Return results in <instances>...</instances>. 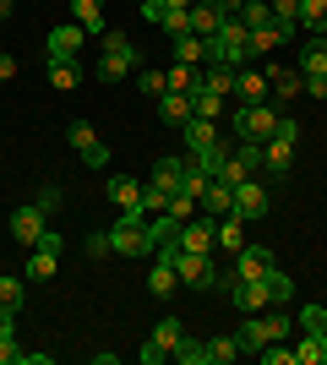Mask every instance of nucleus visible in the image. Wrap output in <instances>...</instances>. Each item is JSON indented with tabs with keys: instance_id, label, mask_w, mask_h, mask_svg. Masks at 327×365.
I'll use <instances>...</instances> for the list:
<instances>
[{
	"instance_id": "nucleus-1",
	"label": "nucleus",
	"mask_w": 327,
	"mask_h": 365,
	"mask_svg": "<svg viewBox=\"0 0 327 365\" xmlns=\"http://www.w3.org/2000/svg\"><path fill=\"white\" fill-rule=\"evenodd\" d=\"M246 61H251V28L240 22V16H224L218 33L207 38V66H229V71H240Z\"/></svg>"
},
{
	"instance_id": "nucleus-2",
	"label": "nucleus",
	"mask_w": 327,
	"mask_h": 365,
	"mask_svg": "<svg viewBox=\"0 0 327 365\" xmlns=\"http://www.w3.org/2000/svg\"><path fill=\"white\" fill-rule=\"evenodd\" d=\"M131 71H142L137 44H131L125 33H104V55H98L93 76H98V82H120V76H131Z\"/></svg>"
},
{
	"instance_id": "nucleus-3",
	"label": "nucleus",
	"mask_w": 327,
	"mask_h": 365,
	"mask_svg": "<svg viewBox=\"0 0 327 365\" xmlns=\"http://www.w3.org/2000/svg\"><path fill=\"white\" fill-rule=\"evenodd\" d=\"M279 115L284 109H273V104H240L234 109V137L240 142H267L279 131Z\"/></svg>"
},
{
	"instance_id": "nucleus-4",
	"label": "nucleus",
	"mask_w": 327,
	"mask_h": 365,
	"mask_svg": "<svg viewBox=\"0 0 327 365\" xmlns=\"http://www.w3.org/2000/svg\"><path fill=\"white\" fill-rule=\"evenodd\" d=\"M61 251H66L61 235H44V240L33 245V257H28V267H22V278H28V284H49V278H55V267H61Z\"/></svg>"
},
{
	"instance_id": "nucleus-5",
	"label": "nucleus",
	"mask_w": 327,
	"mask_h": 365,
	"mask_svg": "<svg viewBox=\"0 0 327 365\" xmlns=\"http://www.w3.org/2000/svg\"><path fill=\"white\" fill-rule=\"evenodd\" d=\"M229 300L240 305L246 317L267 311V305H273V284H267V273H262V278H234V284H229Z\"/></svg>"
},
{
	"instance_id": "nucleus-6",
	"label": "nucleus",
	"mask_w": 327,
	"mask_h": 365,
	"mask_svg": "<svg viewBox=\"0 0 327 365\" xmlns=\"http://www.w3.org/2000/svg\"><path fill=\"white\" fill-rule=\"evenodd\" d=\"M66 142L82 153V164H88V169H104L109 164V148L93 137V125H88V120H71V125H66Z\"/></svg>"
},
{
	"instance_id": "nucleus-7",
	"label": "nucleus",
	"mask_w": 327,
	"mask_h": 365,
	"mask_svg": "<svg viewBox=\"0 0 327 365\" xmlns=\"http://www.w3.org/2000/svg\"><path fill=\"white\" fill-rule=\"evenodd\" d=\"M82 44H88V33L77 22H66V28H55L44 38V61H82Z\"/></svg>"
},
{
	"instance_id": "nucleus-8",
	"label": "nucleus",
	"mask_w": 327,
	"mask_h": 365,
	"mask_svg": "<svg viewBox=\"0 0 327 365\" xmlns=\"http://www.w3.org/2000/svg\"><path fill=\"white\" fill-rule=\"evenodd\" d=\"M44 235H49V229H44V207H38V202H33V207H16V213H11V240H16V245H28V251H33Z\"/></svg>"
},
{
	"instance_id": "nucleus-9",
	"label": "nucleus",
	"mask_w": 327,
	"mask_h": 365,
	"mask_svg": "<svg viewBox=\"0 0 327 365\" xmlns=\"http://www.w3.org/2000/svg\"><path fill=\"white\" fill-rule=\"evenodd\" d=\"M267 207H273L267 185H256V180H240V185H234V218H262Z\"/></svg>"
},
{
	"instance_id": "nucleus-10",
	"label": "nucleus",
	"mask_w": 327,
	"mask_h": 365,
	"mask_svg": "<svg viewBox=\"0 0 327 365\" xmlns=\"http://www.w3.org/2000/svg\"><path fill=\"white\" fill-rule=\"evenodd\" d=\"M273 267V251L267 245H240L234 251V278H262Z\"/></svg>"
},
{
	"instance_id": "nucleus-11",
	"label": "nucleus",
	"mask_w": 327,
	"mask_h": 365,
	"mask_svg": "<svg viewBox=\"0 0 327 365\" xmlns=\"http://www.w3.org/2000/svg\"><path fill=\"white\" fill-rule=\"evenodd\" d=\"M71 16H77V28L88 38H104L109 22H104V0H71Z\"/></svg>"
},
{
	"instance_id": "nucleus-12",
	"label": "nucleus",
	"mask_w": 327,
	"mask_h": 365,
	"mask_svg": "<svg viewBox=\"0 0 327 365\" xmlns=\"http://www.w3.org/2000/svg\"><path fill=\"white\" fill-rule=\"evenodd\" d=\"M267 88H273V98H279L273 109H284L295 93H306V76H300V71H284V66H267Z\"/></svg>"
},
{
	"instance_id": "nucleus-13",
	"label": "nucleus",
	"mask_w": 327,
	"mask_h": 365,
	"mask_svg": "<svg viewBox=\"0 0 327 365\" xmlns=\"http://www.w3.org/2000/svg\"><path fill=\"white\" fill-rule=\"evenodd\" d=\"M197 213H207V218H229V213H234V191H229L224 180H207L202 202H197Z\"/></svg>"
},
{
	"instance_id": "nucleus-14",
	"label": "nucleus",
	"mask_w": 327,
	"mask_h": 365,
	"mask_svg": "<svg viewBox=\"0 0 327 365\" xmlns=\"http://www.w3.org/2000/svg\"><path fill=\"white\" fill-rule=\"evenodd\" d=\"M234 93H240L246 104H267V98H273V88H267V71H246V66H240V71H234Z\"/></svg>"
},
{
	"instance_id": "nucleus-15",
	"label": "nucleus",
	"mask_w": 327,
	"mask_h": 365,
	"mask_svg": "<svg viewBox=\"0 0 327 365\" xmlns=\"http://www.w3.org/2000/svg\"><path fill=\"white\" fill-rule=\"evenodd\" d=\"M180 251H213V218H186L180 224Z\"/></svg>"
},
{
	"instance_id": "nucleus-16",
	"label": "nucleus",
	"mask_w": 327,
	"mask_h": 365,
	"mask_svg": "<svg viewBox=\"0 0 327 365\" xmlns=\"http://www.w3.org/2000/svg\"><path fill=\"white\" fill-rule=\"evenodd\" d=\"M234 338H240V354H262L267 344H273V338H267V322H262V311L240 322V327H234Z\"/></svg>"
},
{
	"instance_id": "nucleus-17",
	"label": "nucleus",
	"mask_w": 327,
	"mask_h": 365,
	"mask_svg": "<svg viewBox=\"0 0 327 365\" xmlns=\"http://www.w3.org/2000/svg\"><path fill=\"white\" fill-rule=\"evenodd\" d=\"M213 245L234 257V251L246 245V218H234V213H229V218H218V224H213Z\"/></svg>"
},
{
	"instance_id": "nucleus-18",
	"label": "nucleus",
	"mask_w": 327,
	"mask_h": 365,
	"mask_svg": "<svg viewBox=\"0 0 327 365\" xmlns=\"http://www.w3.org/2000/svg\"><path fill=\"white\" fill-rule=\"evenodd\" d=\"M147 289H153L158 300H170V294L180 289V273H175V262H164V257H158L153 267H147Z\"/></svg>"
},
{
	"instance_id": "nucleus-19",
	"label": "nucleus",
	"mask_w": 327,
	"mask_h": 365,
	"mask_svg": "<svg viewBox=\"0 0 327 365\" xmlns=\"http://www.w3.org/2000/svg\"><path fill=\"white\" fill-rule=\"evenodd\" d=\"M104 191H109V202H115L120 213H125V207H142V185L131 180V175H109V185H104Z\"/></svg>"
},
{
	"instance_id": "nucleus-20",
	"label": "nucleus",
	"mask_w": 327,
	"mask_h": 365,
	"mask_svg": "<svg viewBox=\"0 0 327 365\" xmlns=\"http://www.w3.org/2000/svg\"><path fill=\"white\" fill-rule=\"evenodd\" d=\"M180 224H186V218H175V213L147 218V240H153V251H158V245H180Z\"/></svg>"
},
{
	"instance_id": "nucleus-21",
	"label": "nucleus",
	"mask_w": 327,
	"mask_h": 365,
	"mask_svg": "<svg viewBox=\"0 0 327 365\" xmlns=\"http://www.w3.org/2000/svg\"><path fill=\"white\" fill-rule=\"evenodd\" d=\"M262 153H267V175H289V164H295V142L267 137V142H262Z\"/></svg>"
},
{
	"instance_id": "nucleus-22",
	"label": "nucleus",
	"mask_w": 327,
	"mask_h": 365,
	"mask_svg": "<svg viewBox=\"0 0 327 365\" xmlns=\"http://www.w3.org/2000/svg\"><path fill=\"white\" fill-rule=\"evenodd\" d=\"M180 175H186V158H158V164H153V185L164 191V197L180 191Z\"/></svg>"
},
{
	"instance_id": "nucleus-23",
	"label": "nucleus",
	"mask_w": 327,
	"mask_h": 365,
	"mask_svg": "<svg viewBox=\"0 0 327 365\" xmlns=\"http://www.w3.org/2000/svg\"><path fill=\"white\" fill-rule=\"evenodd\" d=\"M218 22H224V11H218L213 0H197V6H191V33H197V38H213Z\"/></svg>"
},
{
	"instance_id": "nucleus-24",
	"label": "nucleus",
	"mask_w": 327,
	"mask_h": 365,
	"mask_svg": "<svg viewBox=\"0 0 327 365\" xmlns=\"http://www.w3.org/2000/svg\"><path fill=\"white\" fill-rule=\"evenodd\" d=\"M164 88H170V93H197V88H202V66H180V61H175L170 71H164Z\"/></svg>"
},
{
	"instance_id": "nucleus-25",
	"label": "nucleus",
	"mask_w": 327,
	"mask_h": 365,
	"mask_svg": "<svg viewBox=\"0 0 327 365\" xmlns=\"http://www.w3.org/2000/svg\"><path fill=\"white\" fill-rule=\"evenodd\" d=\"M180 137H186V148L197 153V148H213V142H218V125L202 120V115H191V120L180 125Z\"/></svg>"
},
{
	"instance_id": "nucleus-26",
	"label": "nucleus",
	"mask_w": 327,
	"mask_h": 365,
	"mask_svg": "<svg viewBox=\"0 0 327 365\" xmlns=\"http://www.w3.org/2000/svg\"><path fill=\"white\" fill-rule=\"evenodd\" d=\"M28 305V278H0V317H16Z\"/></svg>"
},
{
	"instance_id": "nucleus-27",
	"label": "nucleus",
	"mask_w": 327,
	"mask_h": 365,
	"mask_svg": "<svg viewBox=\"0 0 327 365\" xmlns=\"http://www.w3.org/2000/svg\"><path fill=\"white\" fill-rule=\"evenodd\" d=\"M158 115L170 125H186L191 115H197V109H191V93H164V98H158Z\"/></svg>"
},
{
	"instance_id": "nucleus-28",
	"label": "nucleus",
	"mask_w": 327,
	"mask_h": 365,
	"mask_svg": "<svg viewBox=\"0 0 327 365\" xmlns=\"http://www.w3.org/2000/svg\"><path fill=\"white\" fill-rule=\"evenodd\" d=\"M295 365H327V333H306L295 344Z\"/></svg>"
},
{
	"instance_id": "nucleus-29",
	"label": "nucleus",
	"mask_w": 327,
	"mask_h": 365,
	"mask_svg": "<svg viewBox=\"0 0 327 365\" xmlns=\"http://www.w3.org/2000/svg\"><path fill=\"white\" fill-rule=\"evenodd\" d=\"M316 71H327V38L322 33H311V44L300 49V76H316Z\"/></svg>"
},
{
	"instance_id": "nucleus-30",
	"label": "nucleus",
	"mask_w": 327,
	"mask_h": 365,
	"mask_svg": "<svg viewBox=\"0 0 327 365\" xmlns=\"http://www.w3.org/2000/svg\"><path fill=\"white\" fill-rule=\"evenodd\" d=\"M175 61L180 66H207V38H197V33L175 38Z\"/></svg>"
},
{
	"instance_id": "nucleus-31",
	"label": "nucleus",
	"mask_w": 327,
	"mask_h": 365,
	"mask_svg": "<svg viewBox=\"0 0 327 365\" xmlns=\"http://www.w3.org/2000/svg\"><path fill=\"white\" fill-rule=\"evenodd\" d=\"M229 360H240V338H234V333L207 338V365H229Z\"/></svg>"
},
{
	"instance_id": "nucleus-32",
	"label": "nucleus",
	"mask_w": 327,
	"mask_h": 365,
	"mask_svg": "<svg viewBox=\"0 0 327 365\" xmlns=\"http://www.w3.org/2000/svg\"><path fill=\"white\" fill-rule=\"evenodd\" d=\"M44 71H49L55 88H77V82H82V66L77 61H44Z\"/></svg>"
},
{
	"instance_id": "nucleus-33",
	"label": "nucleus",
	"mask_w": 327,
	"mask_h": 365,
	"mask_svg": "<svg viewBox=\"0 0 327 365\" xmlns=\"http://www.w3.org/2000/svg\"><path fill=\"white\" fill-rule=\"evenodd\" d=\"M170 354L180 365H207V344H202V338H186V333H180V344H175Z\"/></svg>"
},
{
	"instance_id": "nucleus-34",
	"label": "nucleus",
	"mask_w": 327,
	"mask_h": 365,
	"mask_svg": "<svg viewBox=\"0 0 327 365\" xmlns=\"http://www.w3.org/2000/svg\"><path fill=\"white\" fill-rule=\"evenodd\" d=\"M191 109H197L202 120H218V115H224V93H207V88H197V93H191Z\"/></svg>"
},
{
	"instance_id": "nucleus-35",
	"label": "nucleus",
	"mask_w": 327,
	"mask_h": 365,
	"mask_svg": "<svg viewBox=\"0 0 327 365\" xmlns=\"http://www.w3.org/2000/svg\"><path fill=\"white\" fill-rule=\"evenodd\" d=\"M300 28H306V33L327 28V0H300Z\"/></svg>"
},
{
	"instance_id": "nucleus-36",
	"label": "nucleus",
	"mask_w": 327,
	"mask_h": 365,
	"mask_svg": "<svg viewBox=\"0 0 327 365\" xmlns=\"http://www.w3.org/2000/svg\"><path fill=\"white\" fill-rule=\"evenodd\" d=\"M267 284H273V305H289V300H295V278L279 273V262L267 267Z\"/></svg>"
},
{
	"instance_id": "nucleus-37",
	"label": "nucleus",
	"mask_w": 327,
	"mask_h": 365,
	"mask_svg": "<svg viewBox=\"0 0 327 365\" xmlns=\"http://www.w3.org/2000/svg\"><path fill=\"white\" fill-rule=\"evenodd\" d=\"M240 22H246L251 33L267 28V22H273V6H267V0H246V6H240Z\"/></svg>"
},
{
	"instance_id": "nucleus-38",
	"label": "nucleus",
	"mask_w": 327,
	"mask_h": 365,
	"mask_svg": "<svg viewBox=\"0 0 327 365\" xmlns=\"http://www.w3.org/2000/svg\"><path fill=\"white\" fill-rule=\"evenodd\" d=\"M234 158H240L251 175H267V153H262V142H240V148H234Z\"/></svg>"
},
{
	"instance_id": "nucleus-39",
	"label": "nucleus",
	"mask_w": 327,
	"mask_h": 365,
	"mask_svg": "<svg viewBox=\"0 0 327 365\" xmlns=\"http://www.w3.org/2000/svg\"><path fill=\"white\" fill-rule=\"evenodd\" d=\"M202 88L207 93H234V71H229V66H207V71H202Z\"/></svg>"
},
{
	"instance_id": "nucleus-40",
	"label": "nucleus",
	"mask_w": 327,
	"mask_h": 365,
	"mask_svg": "<svg viewBox=\"0 0 327 365\" xmlns=\"http://www.w3.org/2000/svg\"><path fill=\"white\" fill-rule=\"evenodd\" d=\"M262 322H267V338H273V344L295 333V317H289V311H262Z\"/></svg>"
},
{
	"instance_id": "nucleus-41",
	"label": "nucleus",
	"mask_w": 327,
	"mask_h": 365,
	"mask_svg": "<svg viewBox=\"0 0 327 365\" xmlns=\"http://www.w3.org/2000/svg\"><path fill=\"white\" fill-rule=\"evenodd\" d=\"M213 180H224V185H229V191H234V185H240V180H251V169L240 164V158H234V148H229V158H224V169H218Z\"/></svg>"
},
{
	"instance_id": "nucleus-42",
	"label": "nucleus",
	"mask_w": 327,
	"mask_h": 365,
	"mask_svg": "<svg viewBox=\"0 0 327 365\" xmlns=\"http://www.w3.org/2000/svg\"><path fill=\"white\" fill-rule=\"evenodd\" d=\"M164 207H170V197H164V191H158V185L147 180V185H142V213H147V218H158Z\"/></svg>"
},
{
	"instance_id": "nucleus-43",
	"label": "nucleus",
	"mask_w": 327,
	"mask_h": 365,
	"mask_svg": "<svg viewBox=\"0 0 327 365\" xmlns=\"http://www.w3.org/2000/svg\"><path fill=\"white\" fill-rule=\"evenodd\" d=\"M180 333H186V327H180V317H164V322L153 327V338L164 344V349H175V344H180Z\"/></svg>"
},
{
	"instance_id": "nucleus-44",
	"label": "nucleus",
	"mask_w": 327,
	"mask_h": 365,
	"mask_svg": "<svg viewBox=\"0 0 327 365\" xmlns=\"http://www.w3.org/2000/svg\"><path fill=\"white\" fill-rule=\"evenodd\" d=\"M158 28L170 33V38H186V33H191V11H164V22H158Z\"/></svg>"
},
{
	"instance_id": "nucleus-45",
	"label": "nucleus",
	"mask_w": 327,
	"mask_h": 365,
	"mask_svg": "<svg viewBox=\"0 0 327 365\" xmlns=\"http://www.w3.org/2000/svg\"><path fill=\"white\" fill-rule=\"evenodd\" d=\"M300 327L306 333H327V311L322 305H300Z\"/></svg>"
},
{
	"instance_id": "nucleus-46",
	"label": "nucleus",
	"mask_w": 327,
	"mask_h": 365,
	"mask_svg": "<svg viewBox=\"0 0 327 365\" xmlns=\"http://www.w3.org/2000/svg\"><path fill=\"white\" fill-rule=\"evenodd\" d=\"M137 88L147 93V98H164V93H170L164 88V71H137Z\"/></svg>"
},
{
	"instance_id": "nucleus-47",
	"label": "nucleus",
	"mask_w": 327,
	"mask_h": 365,
	"mask_svg": "<svg viewBox=\"0 0 327 365\" xmlns=\"http://www.w3.org/2000/svg\"><path fill=\"white\" fill-rule=\"evenodd\" d=\"M164 213H175V218H197V197H186V191H175Z\"/></svg>"
},
{
	"instance_id": "nucleus-48",
	"label": "nucleus",
	"mask_w": 327,
	"mask_h": 365,
	"mask_svg": "<svg viewBox=\"0 0 327 365\" xmlns=\"http://www.w3.org/2000/svg\"><path fill=\"white\" fill-rule=\"evenodd\" d=\"M262 365H295V349H284V338H279V344L262 349Z\"/></svg>"
},
{
	"instance_id": "nucleus-49",
	"label": "nucleus",
	"mask_w": 327,
	"mask_h": 365,
	"mask_svg": "<svg viewBox=\"0 0 327 365\" xmlns=\"http://www.w3.org/2000/svg\"><path fill=\"white\" fill-rule=\"evenodd\" d=\"M273 6V22H300V0H267Z\"/></svg>"
},
{
	"instance_id": "nucleus-50",
	"label": "nucleus",
	"mask_w": 327,
	"mask_h": 365,
	"mask_svg": "<svg viewBox=\"0 0 327 365\" xmlns=\"http://www.w3.org/2000/svg\"><path fill=\"white\" fill-rule=\"evenodd\" d=\"M0 365H22V344H16L11 333L0 338Z\"/></svg>"
},
{
	"instance_id": "nucleus-51",
	"label": "nucleus",
	"mask_w": 327,
	"mask_h": 365,
	"mask_svg": "<svg viewBox=\"0 0 327 365\" xmlns=\"http://www.w3.org/2000/svg\"><path fill=\"white\" fill-rule=\"evenodd\" d=\"M164 354H170V349H164L158 338H147V344H142V365H158V360H164Z\"/></svg>"
},
{
	"instance_id": "nucleus-52",
	"label": "nucleus",
	"mask_w": 327,
	"mask_h": 365,
	"mask_svg": "<svg viewBox=\"0 0 327 365\" xmlns=\"http://www.w3.org/2000/svg\"><path fill=\"white\" fill-rule=\"evenodd\" d=\"M164 11H170V6H164V0H142V16H147V22H153V28H158V22H164Z\"/></svg>"
},
{
	"instance_id": "nucleus-53",
	"label": "nucleus",
	"mask_w": 327,
	"mask_h": 365,
	"mask_svg": "<svg viewBox=\"0 0 327 365\" xmlns=\"http://www.w3.org/2000/svg\"><path fill=\"white\" fill-rule=\"evenodd\" d=\"M306 93H311V98H327V71H316V76H306Z\"/></svg>"
},
{
	"instance_id": "nucleus-54",
	"label": "nucleus",
	"mask_w": 327,
	"mask_h": 365,
	"mask_svg": "<svg viewBox=\"0 0 327 365\" xmlns=\"http://www.w3.org/2000/svg\"><path fill=\"white\" fill-rule=\"evenodd\" d=\"M38 207H44V213H55V207H61V191H55V185H44V191H38Z\"/></svg>"
},
{
	"instance_id": "nucleus-55",
	"label": "nucleus",
	"mask_w": 327,
	"mask_h": 365,
	"mask_svg": "<svg viewBox=\"0 0 327 365\" xmlns=\"http://www.w3.org/2000/svg\"><path fill=\"white\" fill-rule=\"evenodd\" d=\"M88 257H109V235H88Z\"/></svg>"
},
{
	"instance_id": "nucleus-56",
	"label": "nucleus",
	"mask_w": 327,
	"mask_h": 365,
	"mask_svg": "<svg viewBox=\"0 0 327 365\" xmlns=\"http://www.w3.org/2000/svg\"><path fill=\"white\" fill-rule=\"evenodd\" d=\"M213 6H218L224 16H240V6H246V0H213Z\"/></svg>"
},
{
	"instance_id": "nucleus-57",
	"label": "nucleus",
	"mask_w": 327,
	"mask_h": 365,
	"mask_svg": "<svg viewBox=\"0 0 327 365\" xmlns=\"http://www.w3.org/2000/svg\"><path fill=\"white\" fill-rule=\"evenodd\" d=\"M6 76H16V61H11V55H0V82H6Z\"/></svg>"
},
{
	"instance_id": "nucleus-58",
	"label": "nucleus",
	"mask_w": 327,
	"mask_h": 365,
	"mask_svg": "<svg viewBox=\"0 0 327 365\" xmlns=\"http://www.w3.org/2000/svg\"><path fill=\"white\" fill-rule=\"evenodd\" d=\"M164 6H170V11H191V6H197V0H164Z\"/></svg>"
},
{
	"instance_id": "nucleus-59",
	"label": "nucleus",
	"mask_w": 327,
	"mask_h": 365,
	"mask_svg": "<svg viewBox=\"0 0 327 365\" xmlns=\"http://www.w3.org/2000/svg\"><path fill=\"white\" fill-rule=\"evenodd\" d=\"M0 16H11V0H0Z\"/></svg>"
},
{
	"instance_id": "nucleus-60",
	"label": "nucleus",
	"mask_w": 327,
	"mask_h": 365,
	"mask_svg": "<svg viewBox=\"0 0 327 365\" xmlns=\"http://www.w3.org/2000/svg\"><path fill=\"white\" fill-rule=\"evenodd\" d=\"M322 38H327V28H322Z\"/></svg>"
}]
</instances>
